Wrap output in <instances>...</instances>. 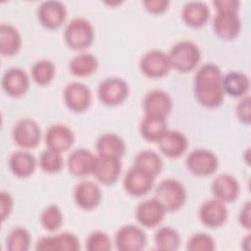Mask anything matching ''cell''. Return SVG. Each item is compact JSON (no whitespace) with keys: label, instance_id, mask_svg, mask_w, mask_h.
Listing matches in <instances>:
<instances>
[{"label":"cell","instance_id":"38","mask_svg":"<svg viewBox=\"0 0 251 251\" xmlns=\"http://www.w3.org/2000/svg\"><path fill=\"white\" fill-rule=\"evenodd\" d=\"M186 248L189 251H213L215 240L208 233L198 232L189 238Z\"/></svg>","mask_w":251,"mask_h":251},{"label":"cell","instance_id":"10","mask_svg":"<svg viewBox=\"0 0 251 251\" xmlns=\"http://www.w3.org/2000/svg\"><path fill=\"white\" fill-rule=\"evenodd\" d=\"M155 176L144 170L132 166L124 178L125 189L132 196L145 195L152 188Z\"/></svg>","mask_w":251,"mask_h":251},{"label":"cell","instance_id":"33","mask_svg":"<svg viewBox=\"0 0 251 251\" xmlns=\"http://www.w3.org/2000/svg\"><path fill=\"white\" fill-rule=\"evenodd\" d=\"M31 77L39 85L49 84L55 75V66L50 60L36 61L31 67Z\"/></svg>","mask_w":251,"mask_h":251},{"label":"cell","instance_id":"23","mask_svg":"<svg viewBox=\"0 0 251 251\" xmlns=\"http://www.w3.org/2000/svg\"><path fill=\"white\" fill-rule=\"evenodd\" d=\"M157 142L161 152L170 158L179 157L188 146L186 136L178 130L168 129Z\"/></svg>","mask_w":251,"mask_h":251},{"label":"cell","instance_id":"32","mask_svg":"<svg viewBox=\"0 0 251 251\" xmlns=\"http://www.w3.org/2000/svg\"><path fill=\"white\" fill-rule=\"evenodd\" d=\"M133 166H136L156 176L163 169V160L152 150H142L135 156Z\"/></svg>","mask_w":251,"mask_h":251},{"label":"cell","instance_id":"3","mask_svg":"<svg viewBox=\"0 0 251 251\" xmlns=\"http://www.w3.org/2000/svg\"><path fill=\"white\" fill-rule=\"evenodd\" d=\"M154 198L166 212H175L183 206L186 200V190L177 179L166 178L157 185Z\"/></svg>","mask_w":251,"mask_h":251},{"label":"cell","instance_id":"40","mask_svg":"<svg viewBox=\"0 0 251 251\" xmlns=\"http://www.w3.org/2000/svg\"><path fill=\"white\" fill-rule=\"evenodd\" d=\"M236 115L240 122L249 125L251 122V99L249 95L241 97L236 106Z\"/></svg>","mask_w":251,"mask_h":251},{"label":"cell","instance_id":"31","mask_svg":"<svg viewBox=\"0 0 251 251\" xmlns=\"http://www.w3.org/2000/svg\"><path fill=\"white\" fill-rule=\"evenodd\" d=\"M155 246L160 251H174L179 247L180 236L171 226L160 227L154 235Z\"/></svg>","mask_w":251,"mask_h":251},{"label":"cell","instance_id":"4","mask_svg":"<svg viewBox=\"0 0 251 251\" xmlns=\"http://www.w3.org/2000/svg\"><path fill=\"white\" fill-rule=\"evenodd\" d=\"M64 38L70 48L75 50L85 49L93 42V26L86 19L75 18L67 25Z\"/></svg>","mask_w":251,"mask_h":251},{"label":"cell","instance_id":"41","mask_svg":"<svg viewBox=\"0 0 251 251\" xmlns=\"http://www.w3.org/2000/svg\"><path fill=\"white\" fill-rule=\"evenodd\" d=\"M13 206H14V200H13L12 195L9 192L1 191V193H0V213H1V220L3 222L11 214Z\"/></svg>","mask_w":251,"mask_h":251},{"label":"cell","instance_id":"39","mask_svg":"<svg viewBox=\"0 0 251 251\" xmlns=\"http://www.w3.org/2000/svg\"><path fill=\"white\" fill-rule=\"evenodd\" d=\"M58 251H76L80 248L78 237L72 232H62L56 235Z\"/></svg>","mask_w":251,"mask_h":251},{"label":"cell","instance_id":"29","mask_svg":"<svg viewBox=\"0 0 251 251\" xmlns=\"http://www.w3.org/2000/svg\"><path fill=\"white\" fill-rule=\"evenodd\" d=\"M96 149L99 155L121 158L126 152V144L121 136L116 133H104L96 141Z\"/></svg>","mask_w":251,"mask_h":251},{"label":"cell","instance_id":"6","mask_svg":"<svg viewBox=\"0 0 251 251\" xmlns=\"http://www.w3.org/2000/svg\"><path fill=\"white\" fill-rule=\"evenodd\" d=\"M147 241L145 231L134 225H126L119 228L115 235V243L121 251L142 250Z\"/></svg>","mask_w":251,"mask_h":251},{"label":"cell","instance_id":"44","mask_svg":"<svg viewBox=\"0 0 251 251\" xmlns=\"http://www.w3.org/2000/svg\"><path fill=\"white\" fill-rule=\"evenodd\" d=\"M35 249L42 251H58L56 235L41 237L36 242Z\"/></svg>","mask_w":251,"mask_h":251},{"label":"cell","instance_id":"18","mask_svg":"<svg viewBox=\"0 0 251 251\" xmlns=\"http://www.w3.org/2000/svg\"><path fill=\"white\" fill-rule=\"evenodd\" d=\"M96 156L88 149L77 148L68 157L67 165L70 173L75 176H85L93 174Z\"/></svg>","mask_w":251,"mask_h":251},{"label":"cell","instance_id":"30","mask_svg":"<svg viewBox=\"0 0 251 251\" xmlns=\"http://www.w3.org/2000/svg\"><path fill=\"white\" fill-rule=\"evenodd\" d=\"M69 68L75 76H87L96 72L98 60L91 53H80L71 60Z\"/></svg>","mask_w":251,"mask_h":251},{"label":"cell","instance_id":"17","mask_svg":"<svg viewBox=\"0 0 251 251\" xmlns=\"http://www.w3.org/2000/svg\"><path fill=\"white\" fill-rule=\"evenodd\" d=\"M213 26L215 32L223 39H234L240 32L241 22L237 12H217Z\"/></svg>","mask_w":251,"mask_h":251},{"label":"cell","instance_id":"8","mask_svg":"<svg viewBox=\"0 0 251 251\" xmlns=\"http://www.w3.org/2000/svg\"><path fill=\"white\" fill-rule=\"evenodd\" d=\"M13 139L15 143L24 148H34L38 145L41 136V130L38 124L29 118L20 120L13 128Z\"/></svg>","mask_w":251,"mask_h":251},{"label":"cell","instance_id":"36","mask_svg":"<svg viewBox=\"0 0 251 251\" xmlns=\"http://www.w3.org/2000/svg\"><path fill=\"white\" fill-rule=\"evenodd\" d=\"M39 166L46 173H58L63 167L61 153L51 149H46L39 157Z\"/></svg>","mask_w":251,"mask_h":251},{"label":"cell","instance_id":"7","mask_svg":"<svg viewBox=\"0 0 251 251\" xmlns=\"http://www.w3.org/2000/svg\"><path fill=\"white\" fill-rule=\"evenodd\" d=\"M97 94L103 104L118 105L127 97L128 85L123 78L108 77L100 82Z\"/></svg>","mask_w":251,"mask_h":251},{"label":"cell","instance_id":"9","mask_svg":"<svg viewBox=\"0 0 251 251\" xmlns=\"http://www.w3.org/2000/svg\"><path fill=\"white\" fill-rule=\"evenodd\" d=\"M139 67L146 76L152 78L166 75L172 68L168 54L156 49L148 51L143 55Z\"/></svg>","mask_w":251,"mask_h":251},{"label":"cell","instance_id":"15","mask_svg":"<svg viewBox=\"0 0 251 251\" xmlns=\"http://www.w3.org/2000/svg\"><path fill=\"white\" fill-rule=\"evenodd\" d=\"M122 171L121 158L98 155L96 156L93 175L104 184L114 183L120 176Z\"/></svg>","mask_w":251,"mask_h":251},{"label":"cell","instance_id":"16","mask_svg":"<svg viewBox=\"0 0 251 251\" xmlns=\"http://www.w3.org/2000/svg\"><path fill=\"white\" fill-rule=\"evenodd\" d=\"M74 198L76 205L81 209L92 210L101 202L102 191L95 182L81 180L75 187Z\"/></svg>","mask_w":251,"mask_h":251},{"label":"cell","instance_id":"35","mask_svg":"<svg viewBox=\"0 0 251 251\" xmlns=\"http://www.w3.org/2000/svg\"><path fill=\"white\" fill-rule=\"evenodd\" d=\"M41 226L49 231L57 230L63 224V214L56 204L48 205L40 215Z\"/></svg>","mask_w":251,"mask_h":251},{"label":"cell","instance_id":"27","mask_svg":"<svg viewBox=\"0 0 251 251\" xmlns=\"http://www.w3.org/2000/svg\"><path fill=\"white\" fill-rule=\"evenodd\" d=\"M167 130L168 124L164 117L145 115L140 123L141 135L152 142H157Z\"/></svg>","mask_w":251,"mask_h":251},{"label":"cell","instance_id":"13","mask_svg":"<svg viewBox=\"0 0 251 251\" xmlns=\"http://www.w3.org/2000/svg\"><path fill=\"white\" fill-rule=\"evenodd\" d=\"M199 219L208 227L216 228L222 226L227 219L226 204L216 198L206 200L200 206Z\"/></svg>","mask_w":251,"mask_h":251},{"label":"cell","instance_id":"28","mask_svg":"<svg viewBox=\"0 0 251 251\" xmlns=\"http://www.w3.org/2000/svg\"><path fill=\"white\" fill-rule=\"evenodd\" d=\"M22 37L18 29L9 24L0 25V53L4 56L15 55L21 48Z\"/></svg>","mask_w":251,"mask_h":251},{"label":"cell","instance_id":"21","mask_svg":"<svg viewBox=\"0 0 251 251\" xmlns=\"http://www.w3.org/2000/svg\"><path fill=\"white\" fill-rule=\"evenodd\" d=\"M165 209L155 199H147L138 204L135 210V218L138 223L146 227L157 226L165 217Z\"/></svg>","mask_w":251,"mask_h":251},{"label":"cell","instance_id":"20","mask_svg":"<svg viewBox=\"0 0 251 251\" xmlns=\"http://www.w3.org/2000/svg\"><path fill=\"white\" fill-rule=\"evenodd\" d=\"M1 83L7 94L13 97H21L28 90L29 77L24 70L11 68L4 73Z\"/></svg>","mask_w":251,"mask_h":251},{"label":"cell","instance_id":"11","mask_svg":"<svg viewBox=\"0 0 251 251\" xmlns=\"http://www.w3.org/2000/svg\"><path fill=\"white\" fill-rule=\"evenodd\" d=\"M37 17L43 26L55 29L60 27L65 22L67 10L61 1L48 0L42 2L38 6Z\"/></svg>","mask_w":251,"mask_h":251},{"label":"cell","instance_id":"14","mask_svg":"<svg viewBox=\"0 0 251 251\" xmlns=\"http://www.w3.org/2000/svg\"><path fill=\"white\" fill-rule=\"evenodd\" d=\"M45 142L48 149L62 153L73 146L75 134L73 130L65 125H52L46 130Z\"/></svg>","mask_w":251,"mask_h":251},{"label":"cell","instance_id":"2","mask_svg":"<svg viewBox=\"0 0 251 251\" xmlns=\"http://www.w3.org/2000/svg\"><path fill=\"white\" fill-rule=\"evenodd\" d=\"M168 57L172 68L186 73L196 68L201 59V51L196 43L190 40H181L171 48Z\"/></svg>","mask_w":251,"mask_h":251},{"label":"cell","instance_id":"1","mask_svg":"<svg viewBox=\"0 0 251 251\" xmlns=\"http://www.w3.org/2000/svg\"><path fill=\"white\" fill-rule=\"evenodd\" d=\"M222 77L221 69L212 63L204 64L197 70L194 76V95L202 106L216 108L223 103L225 92Z\"/></svg>","mask_w":251,"mask_h":251},{"label":"cell","instance_id":"37","mask_svg":"<svg viewBox=\"0 0 251 251\" xmlns=\"http://www.w3.org/2000/svg\"><path fill=\"white\" fill-rule=\"evenodd\" d=\"M85 246L89 251H108L112 248V242L106 232L96 230L87 236Z\"/></svg>","mask_w":251,"mask_h":251},{"label":"cell","instance_id":"19","mask_svg":"<svg viewBox=\"0 0 251 251\" xmlns=\"http://www.w3.org/2000/svg\"><path fill=\"white\" fill-rule=\"evenodd\" d=\"M143 110L145 115L166 118L173 107L171 96L164 90L154 89L149 91L143 98Z\"/></svg>","mask_w":251,"mask_h":251},{"label":"cell","instance_id":"26","mask_svg":"<svg viewBox=\"0 0 251 251\" xmlns=\"http://www.w3.org/2000/svg\"><path fill=\"white\" fill-rule=\"evenodd\" d=\"M9 167L15 176L26 177L35 171L36 160L29 152L24 150L15 151L9 158Z\"/></svg>","mask_w":251,"mask_h":251},{"label":"cell","instance_id":"34","mask_svg":"<svg viewBox=\"0 0 251 251\" xmlns=\"http://www.w3.org/2000/svg\"><path fill=\"white\" fill-rule=\"evenodd\" d=\"M31 242V237L27 229L22 226L13 228L6 241L7 249L10 251H26L28 250Z\"/></svg>","mask_w":251,"mask_h":251},{"label":"cell","instance_id":"22","mask_svg":"<svg viewBox=\"0 0 251 251\" xmlns=\"http://www.w3.org/2000/svg\"><path fill=\"white\" fill-rule=\"evenodd\" d=\"M211 187L215 198L224 203L234 201L240 190L237 179L228 174H221L217 176L214 178Z\"/></svg>","mask_w":251,"mask_h":251},{"label":"cell","instance_id":"12","mask_svg":"<svg viewBox=\"0 0 251 251\" xmlns=\"http://www.w3.org/2000/svg\"><path fill=\"white\" fill-rule=\"evenodd\" d=\"M92 95L89 87L81 82H71L64 89V101L74 112L85 111L91 103Z\"/></svg>","mask_w":251,"mask_h":251},{"label":"cell","instance_id":"45","mask_svg":"<svg viewBox=\"0 0 251 251\" xmlns=\"http://www.w3.org/2000/svg\"><path fill=\"white\" fill-rule=\"evenodd\" d=\"M239 224L246 229H250L251 226V202L248 200L241 207L239 212Z\"/></svg>","mask_w":251,"mask_h":251},{"label":"cell","instance_id":"25","mask_svg":"<svg viewBox=\"0 0 251 251\" xmlns=\"http://www.w3.org/2000/svg\"><path fill=\"white\" fill-rule=\"evenodd\" d=\"M182 19L184 23L192 27H201L209 20L210 9L202 1H189L182 8Z\"/></svg>","mask_w":251,"mask_h":251},{"label":"cell","instance_id":"5","mask_svg":"<svg viewBox=\"0 0 251 251\" xmlns=\"http://www.w3.org/2000/svg\"><path fill=\"white\" fill-rule=\"evenodd\" d=\"M185 165L187 170L195 176H209L218 169L219 160L214 152L197 148L188 154Z\"/></svg>","mask_w":251,"mask_h":251},{"label":"cell","instance_id":"24","mask_svg":"<svg viewBox=\"0 0 251 251\" xmlns=\"http://www.w3.org/2000/svg\"><path fill=\"white\" fill-rule=\"evenodd\" d=\"M222 87L225 93L231 97H243L250 87L249 77L237 71H231L222 77Z\"/></svg>","mask_w":251,"mask_h":251},{"label":"cell","instance_id":"43","mask_svg":"<svg viewBox=\"0 0 251 251\" xmlns=\"http://www.w3.org/2000/svg\"><path fill=\"white\" fill-rule=\"evenodd\" d=\"M213 5L217 12H237L240 2L237 0H215Z\"/></svg>","mask_w":251,"mask_h":251},{"label":"cell","instance_id":"42","mask_svg":"<svg viewBox=\"0 0 251 251\" xmlns=\"http://www.w3.org/2000/svg\"><path fill=\"white\" fill-rule=\"evenodd\" d=\"M170 2L168 0H144L143 6L152 14H161L168 9Z\"/></svg>","mask_w":251,"mask_h":251}]
</instances>
